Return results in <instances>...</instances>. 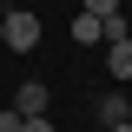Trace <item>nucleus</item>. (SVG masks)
Returning <instances> with one entry per match:
<instances>
[{
  "label": "nucleus",
  "instance_id": "nucleus-2",
  "mask_svg": "<svg viewBox=\"0 0 132 132\" xmlns=\"http://www.w3.org/2000/svg\"><path fill=\"white\" fill-rule=\"evenodd\" d=\"M13 112H27V119H46V86H40V79H27V86L13 93Z\"/></svg>",
  "mask_w": 132,
  "mask_h": 132
},
{
  "label": "nucleus",
  "instance_id": "nucleus-5",
  "mask_svg": "<svg viewBox=\"0 0 132 132\" xmlns=\"http://www.w3.org/2000/svg\"><path fill=\"white\" fill-rule=\"evenodd\" d=\"M126 106H132L126 93H106V99H99V119H106V126H119V119H126Z\"/></svg>",
  "mask_w": 132,
  "mask_h": 132
},
{
  "label": "nucleus",
  "instance_id": "nucleus-1",
  "mask_svg": "<svg viewBox=\"0 0 132 132\" xmlns=\"http://www.w3.org/2000/svg\"><path fill=\"white\" fill-rule=\"evenodd\" d=\"M0 40H7L13 53H33V46H40V13H27V7L0 13Z\"/></svg>",
  "mask_w": 132,
  "mask_h": 132
},
{
  "label": "nucleus",
  "instance_id": "nucleus-4",
  "mask_svg": "<svg viewBox=\"0 0 132 132\" xmlns=\"http://www.w3.org/2000/svg\"><path fill=\"white\" fill-rule=\"evenodd\" d=\"M73 40H79V46L106 40V20H99V13H79V20H73Z\"/></svg>",
  "mask_w": 132,
  "mask_h": 132
},
{
  "label": "nucleus",
  "instance_id": "nucleus-3",
  "mask_svg": "<svg viewBox=\"0 0 132 132\" xmlns=\"http://www.w3.org/2000/svg\"><path fill=\"white\" fill-rule=\"evenodd\" d=\"M106 73H112V79H132V40H112V53H106Z\"/></svg>",
  "mask_w": 132,
  "mask_h": 132
},
{
  "label": "nucleus",
  "instance_id": "nucleus-7",
  "mask_svg": "<svg viewBox=\"0 0 132 132\" xmlns=\"http://www.w3.org/2000/svg\"><path fill=\"white\" fill-rule=\"evenodd\" d=\"M27 126V112H13V106H7V112H0V132H20Z\"/></svg>",
  "mask_w": 132,
  "mask_h": 132
},
{
  "label": "nucleus",
  "instance_id": "nucleus-8",
  "mask_svg": "<svg viewBox=\"0 0 132 132\" xmlns=\"http://www.w3.org/2000/svg\"><path fill=\"white\" fill-rule=\"evenodd\" d=\"M86 13H99V20H106V13H119V0H86Z\"/></svg>",
  "mask_w": 132,
  "mask_h": 132
},
{
  "label": "nucleus",
  "instance_id": "nucleus-6",
  "mask_svg": "<svg viewBox=\"0 0 132 132\" xmlns=\"http://www.w3.org/2000/svg\"><path fill=\"white\" fill-rule=\"evenodd\" d=\"M112 40H132V20L126 13H106V46H112Z\"/></svg>",
  "mask_w": 132,
  "mask_h": 132
},
{
  "label": "nucleus",
  "instance_id": "nucleus-10",
  "mask_svg": "<svg viewBox=\"0 0 132 132\" xmlns=\"http://www.w3.org/2000/svg\"><path fill=\"white\" fill-rule=\"evenodd\" d=\"M106 132H132V119H119V126H106Z\"/></svg>",
  "mask_w": 132,
  "mask_h": 132
},
{
  "label": "nucleus",
  "instance_id": "nucleus-11",
  "mask_svg": "<svg viewBox=\"0 0 132 132\" xmlns=\"http://www.w3.org/2000/svg\"><path fill=\"white\" fill-rule=\"evenodd\" d=\"M126 119H132V106H126Z\"/></svg>",
  "mask_w": 132,
  "mask_h": 132
},
{
  "label": "nucleus",
  "instance_id": "nucleus-9",
  "mask_svg": "<svg viewBox=\"0 0 132 132\" xmlns=\"http://www.w3.org/2000/svg\"><path fill=\"white\" fill-rule=\"evenodd\" d=\"M20 132H60V126H53V119H27Z\"/></svg>",
  "mask_w": 132,
  "mask_h": 132
}]
</instances>
